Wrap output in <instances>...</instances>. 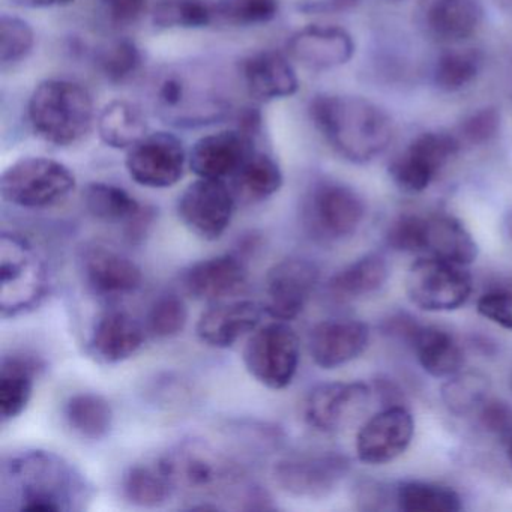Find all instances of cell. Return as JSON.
I'll use <instances>...</instances> for the list:
<instances>
[{
  "mask_svg": "<svg viewBox=\"0 0 512 512\" xmlns=\"http://www.w3.org/2000/svg\"><path fill=\"white\" fill-rule=\"evenodd\" d=\"M142 62V52L136 43L130 40H119L110 44L101 53L98 58V67L107 82L113 85H124L139 73Z\"/></svg>",
  "mask_w": 512,
  "mask_h": 512,
  "instance_id": "60d3db41",
  "label": "cell"
},
{
  "mask_svg": "<svg viewBox=\"0 0 512 512\" xmlns=\"http://www.w3.org/2000/svg\"><path fill=\"white\" fill-rule=\"evenodd\" d=\"M173 490L197 497V505L188 509L221 508L217 500L238 502V509H268V494L247 484L242 464L232 455L200 439L182 440L158 458Z\"/></svg>",
  "mask_w": 512,
  "mask_h": 512,
  "instance_id": "6da1fadb",
  "label": "cell"
},
{
  "mask_svg": "<svg viewBox=\"0 0 512 512\" xmlns=\"http://www.w3.org/2000/svg\"><path fill=\"white\" fill-rule=\"evenodd\" d=\"M482 70V55L478 50H446L433 68V83L443 94H457L469 88Z\"/></svg>",
  "mask_w": 512,
  "mask_h": 512,
  "instance_id": "8d00e7d4",
  "label": "cell"
},
{
  "mask_svg": "<svg viewBox=\"0 0 512 512\" xmlns=\"http://www.w3.org/2000/svg\"><path fill=\"white\" fill-rule=\"evenodd\" d=\"M460 149L457 134L425 131L413 137L406 149L392 161L389 176L404 193H424Z\"/></svg>",
  "mask_w": 512,
  "mask_h": 512,
  "instance_id": "7c38bea8",
  "label": "cell"
},
{
  "mask_svg": "<svg viewBox=\"0 0 512 512\" xmlns=\"http://www.w3.org/2000/svg\"><path fill=\"white\" fill-rule=\"evenodd\" d=\"M466 266L437 257H421L406 275V295L428 313H449L466 305L472 295V277Z\"/></svg>",
  "mask_w": 512,
  "mask_h": 512,
  "instance_id": "30bf717a",
  "label": "cell"
},
{
  "mask_svg": "<svg viewBox=\"0 0 512 512\" xmlns=\"http://www.w3.org/2000/svg\"><path fill=\"white\" fill-rule=\"evenodd\" d=\"M287 52L308 70L329 71L349 64L355 56L356 44L350 32L341 26L310 25L292 35Z\"/></svg>",
  "mask_w": 512,
  "mask_h": 512,
  "instance_id": "d6986e66",
  "label": "cell"
},
{
  "mask_svg": "<svg viewBox=\"0 0 512 512\" xmlns=\"http://www.w3.org/2000/svg\"><path fill=\"white\" fill-rule=\"evenodd\" d=\"M230 181L236 200L256 203L275 196L283 187L284 176L271 155L254 149Z\"/></svg>",
  "mask_w": 512,
  "mask_h": 512,
  "instance_id": "f546056e",
  "label": "cell"
},
{
  "mask_svg": "<svg viewBox=\"0 0 512 512\" xmlns=\"http://www.w3.org/2000/svg\"><path fill=\"white\" fill-rule=\"evenodd\" d=\"M20 7L26 8H55L67 7L74 4L76 0H14Z\"/></svg>",
  "mask_w": 512,
  "mask_h": 512,
  "instance_id": "816d5d0a",
  "label": "cell"
},
{
  "mask_svg": "<svg viewBox=\"0 0 512 512\" xmlns=\"http://www.w3.org/2000/svg\"><path fill=\"white\" fill-rule=\"evenodd\" d=\"M476 310L494 325L512 331V289L509 287H497L482 293L476 302Z\"/></svg>",
  "mask_w": 512,
  "mask_h": 512,
  "instance_id": "bcb514c9",
  "label": "cell"
},
{
  "mask_svg": "<svg viewBox=\"0 0 512 512\" xmlns=\"http://www.w3.org/2000/svg\"><path fill=\"white\" fill-rule=\"evenodd\" d=\"M367 206L361 194L338 181H322L311 188L302 206L305 230L320 242L350 238L364 223Z\"/></svg>",
  "mask_w": 512,
  "mask_h": 512,
  "instance_id": "52a82bcc",
  "label": "cell"
},
{
  "mask_svg": "<svg viewBox=\"0 0 512 512\" xmlns=\"http://www.w3.org/2000/svg\"><path fill=\"white\" fill-rule=\"evenodd\" d=\"M154 103L167 121L176 125L208 124L223 118L229 103L215 94L208 82L181 68H172L157 77Z\"/></svg>",
  "mask_w": 512,
  "mask_h": 512,
  "instance_id": "ba28073f",
  "label": "cell"
},
{
  "mask_svg": "<svg viewBox=\"0 0 512 512\" xmlns=\"http://www.w3.org/2000/svg\"><path fill=\"white\" fill-rule=\"evenodd\" d=\"M350 472V460L337 452L290 455L274 464L272 478L287 496L319 500L331 496Z\"/></svg>",
  "mask_w": 512,
  "mask_h": 512,
  "instance_id": "8fae6325",
  "label": "cell"
},
{
  "mask_svg": "<svg viewBox=\"0 0 512 512\" xmlns=\"http://www.w3.org/2000/svg\"><path fill=\"white\" fill-rule=\"evenodd\" d=\"M38 364L29 356L7 355L0 362V416L7 422L25 412L34 394Z\"/></svg>",
  "mask_w": 512,
  "mask_h": 512,
  "instance_id": "f1b7e54d",
  "label": "cell"
},
{
  "mask_svg": "<svg viewBox=\"0 0 512 512\" xmlns=\"http://www.w3.org/2000/svg\"><path fill=\"white\" fill-rule=\"evenodd\" d=\"M479 421L482 427L496 436H511L512 410L500 400H485L479 407Z\"/></svg>",
  "mask_w": 512,
  "mask_h": 512,
  "instance_id": "7dc6e473",
  "label": "cell"
},
{
  "mask_svg": "<svg viewBox=\"0 0 512 512\" xmlns=\"http://www.w3.org/2000/svg\"><path fill=\"white\" fill-rule=\"evenodd\" d=\"M395 503L403 512H460L463 497L448 485L406 481L395 490Z\"/></svg>",
  "mask_w": 512,
  "mask_h": 512,
  "instance_id": "d590c367",
  "label": "cell"
},
{
  "mask_svg": "<svg viewBox=\"0 0 512 512\" xmlns=\"http://www.w3.org/2000/svg\"><path fill=\"white\" fill-rule=\"evenodd\" d=\"M0 475L2 509L80 511L91 497L82 473L55 452L32 449L5 457Z\"/></svg>",
  "mask_w": 512,
  "mask_h": 512,
  "instance_id": "7a4b0ae2",
  "label": "cell"
},
{
  "mask_svg": "<svg viewBox=\"0 0 512 512\" xmlns=\"http://www.w3.org/2000/svg\"><path fill=\"white\" fill-rule=\"evenodd\" d=\"M506 457H508L509 463L512 464V434L509 436L508 445H506Z\"/></svg>",
  "mask_w": 512,
  "mask_h": 512,
  "instance_id": "db71d44e",
  "label": "cell"
},
{
  "mask_svg": "<svg viewBox=\"0 0 512 512\" xmlns=\"http://www.w3.org/2000/svg\"><path fill=\"white\" fill-rule=\"evenodd\" d=\"M122 493L131 505L152 509L166 505L175 490L155 461L131 466L122 478Z\"/></svg>",
  "mask_w": 512,
  "mask_h": 512,
  "instance_id": "836d02e7",
  "label": "cell"
},
{
  "mask_svg": "<svg viewBox=\"0 0 512 512\" xmlns=\"http://www.w3.org/2000/svg\"><path fill=\"white\" fill-rule=\"evenodd\" d=\"M79 268L83 283L101 298L130 295L142 286L140 266L127 254L100 242H92L80 250Z\"/></svg>",
  "mask_w": 512,
  "mask_h": 512,
  "instance_id": "e0dca14e",
  "label": "cell"
},
{
  "mask_svg": "<svg viewBox=\"0 0 512 512\" xmlns=\"http://www.w3.org/2000/svg\"><path fill=\"white\" fill-rule=\"evenodd\" d=\"M424 238V217L422 215H401L392 221L386 232V244L400 253H422Z\"/></svg>",
  "mask_w": 512,
  "mask_h": 512,
  "instance_id": "f6af8a7d",
  "label": "cell"
},
{
  "mask_svg": "<svg viewBox=\"0 0 512 512\" xmlns=\"http://www.w3.org/2000/svg\"><path fill=\"white\" fill-rule=\"evenodd\" d=\"M403 331L425 373L436 379H448L463 370L464 352L451 332L416 323H409Z\"/></svg>",
  "mask_w": 512,
  "mask_h": 512,
  "instance_id": "484cf974",
  "label": "cell"
},
{
  "mask_svg": "<svg viewBox=\"0 0 512 512\" xmlns=\"http://www.w3.org/2000/svg\"><path fill=\"white\" fill-rule=\"evenodd\" d=\"M505 229L506 235H508L509 239L512 241V211H509V214L506 215Z\"/></svg>",
  "mask_w": 512,
  "mask_h": 512,
  "instance_id": "f5cc1de1",
  "label": "cell"
},
{
  "mask_svg": "<svg viewBox=\"0 0 512 512\" xmlns=\"http://www.w3.org/2000/svg\"><path fill=\"white\" fill-rule=\"evenodd\" d=\"M265 308L253 301L221 302L197 322V337L214 349H229L248 332L256 331Z\"/></svg>",
  "mask_w": 512,
  "mask_h": 512,
  "instance_id": "cb8c5ba5",
  "label": "cell"
},
{
  "mask_svg": "<svg viewBox=\"0 0 512 512\" xmlns=\"http://www.w3.org/2000/svg\"><path fill=\"white\" fill-rule=\"evenodd\" d=\"M188 323V307L175 293L155 299L146 316V331L158 340L178 337Z\"/></svg>",
  "mask_w": 512,
  "mask_h": 512,
  "instance_id": "ab89813d",
  "label": "cell"
},
{
  "mask_svg": "<svg viewBox=\"0 0 512 512\" xmlns=\"http://www.w3.org/2000/svg\"><path fill=\"white\" fill-rule=\"evenodd\" d=\"M310 116L329 148L359 166L385 154L394 139L389 113L359 95H316L310 103Z\"/></svg>",
  "mask_w": 512,
  "mask_h": 512,
  "instance_id": "3957f363",
  "label": "cell"
},
{
  "mask_svg": "<svg viewBox=\"0 0 512 512\" xmlns=\"http://www.w3.org/2000/svg\"><path fill=\"white\" fill-rule=\"evenodd\" d=\"M64 418L68 427L86 440H101L113 427L112 404L95 392H77L64 406Z\"/></svg>",
  "mask_w": 512,
  "mask_h": 512,
  "instance_id": "d6a6232c",
  "label": "cell"
},
{
  "mask_svg": "<svg viewBox=\"0 0 512 512\" xmlns=\"http://www.w3.org/2000/svg\"><path fill=\"white\" fill-rule=\"evenodd\" d=\"M278 0H220L217 19L232 26H260L278 16Z\"/></svg>",
  "mask_w": 512,
  "mask_h": 512,
  "instance_id": "7bdbcfd3",
  "label": "cell"
},
{
  "mask_svg": "<svg viewBox=\"0 0 512 512\" xmlns=\"http://www.w3.org/2000/svg\"><path fill=\"white\" fill-rule=\"evenodd\" d=\"M370 343V326L362 320H323L311 329L308 349L317 367L334 370L358 359Z\"/></svg>",
  "mask_w": 512,
  "mask_h": 512,
  "instance_id": "ffe728a7",
  "label": "cell"
},
{
  "mask_svg": "<svg viewBox=\"0 0 512 512\" xmlns=\"http://www.w3.org/2000/svg\"><path fill=\"white\" fill-rule=\"evenodd\" d=\"M97 130L104 145L128 151L148 136V119L137 104L115 100L101 110Z\"/></svg>",
  "mask_w": 512,
  "mask_h": 512,
  "instance_id": "1f68e13d",
  "label": "cell"
},
{
  "mask_svg": "<svg viewBox=\"0 0 512 512\" xmlns=\"http://www.w3.org/2000/svg\"><path fill=\"white\" fill-rule=\"evenodd\" d=\"M35 46V32L26 20L14 16L0 17V62L2 67L25 61Z\"/></svg>",
  "mask_w": 512,
  "mask_h": 512,
  "instance_id": "b9f144b4",
  "label": "cell"
},
{
  "mask_svg": "<svg viewBox=\"0 0 512 512\" xmlns=\"http://www.w3.org/2000/svg\"><path fill=\"white\" fill-rule=\"evenodd\" d=\"M484 22L479 0H431L425 10L428 34L443 44L470 40Z\"/></svg>",
  "mask_w": 512,
  "mask_h": 512,
  "instance_id": "83f0119b",
  "label": "cell"
},
{
  "mask_svg": "<svg viewBox=\"0 0 512 512\" xmlns=\"http://www.w3.org/2000/svg\"><path fill=\"white\" fill-rule=\"evenodd\" d=\"M502 115L497 107L485 106L473 110L458 125L457 137L470 146L488 145L499 136Z\"/></svg>",
  "mask_w": 512,
  "mask_h": 512,
  "instance_id": "ee69618b",
  "label": "cell"
},
{
  "mask_svg": "<svg viewBox=\"0 0 512 512\" xmlns=\"http://www.w3.org/2000/svg\"><path fill=\"white\" fill-rule=\"evenodd\" d=\"M217 20V4L211 0H160L154 23L164 29H202Z\"/></svg>",
  "mask_w": 512,
  "mask_h": 512,
  "instance_id": "f35d334b",
  "label": "cell"
},
{
  "mask_svg": "<svg viewBox=\"0 0 512 512\" xmlns=\"http://www.w3.org/2000/svg\"><path fill=\"white\" fill-rule=\"evenodd\" d=\"M491 380L481 371H458L448 377L440 389L446 409L455 416H466L479 410L488 398Z\"/></svg>",
  "mask_w": 512,
  "mask_h": 512,
  "instance_id": "74e56055",
  "label": "cell"
},
{
  "mask_svg": "<svg viewBox=\"0 0 512 512\" xmlns=\"http://www.w3.org/2000/svg\"><path fill=\"white\" fill-rule=\"evenodd\" d=\"M394 2H400V0H394Z\"/></svg>",
  "mask_w": 512,
  "mask_h": 512,
  "instance_id": "11a10c76",
  "label": "cell"
},
{
  "mask_svg": "<svg viewBox=\"0 0 512 512\" xmlns=\"http://www.w3.org/2000/svg\"><path fill=\"white\" fill-rule=\"evenodd\" d=\"M371 388L364 382H328L311 389L302 407L305 422L320 433H335L364 412Z\"/></svg>",
  "mask_w": 512,
  "mask_h": 512,
  "instance_id": "ac0fdd59",
  "label": "cell"
},
{
  "mask_svg": "<svg viewBox=\"0 0 512 512\" xmlns=\"http://www.w3.org/2000/svg\"><path fill=\"white\" fill-rule=\"evenodd\" d=\"M359 0H322V2H313L305 7L307 11L314 13H335V11H347L356 7Z\"/></svg>",
  "mask_w": 512,
  "mask_h": 512,
  "instance_id": "f907efd6",
  "label": "cell"
},
{
  "mask_svg": "<svg viewBox=\"0 0 512 512\" xmlns=\"http://www.w3.org/2000/svg\"><path fill=\"white\" fill-rule=\"evenodd\" d=\"M157 221V211L151 206H143L142 211L124 226V238L130 245H140L151 235Z\"/></svg>",
  "mask_w": 512,
  "mask_h": 512,
  "instance_id": "681fc988",
  "label": "cell"
},
{
  "mask_svg": "<svg viewBox=\"0 0 512 512\" xmlns=\"http://www.w3.org/2000/svg\"><path fill=\"white\" fill-rule=\"evenodd\" d=\"M188 157L178 137L151 133L128 149L125 167L136 184L152 190L173 187L184 176Z\"/></svg>",
  "mask_w": 512,
  "mask_h": 512,
  "instance_id": "5bb4252c",
  "label": "cell"
},
{
  "mask_svg": "<svg viewBox=\"0 0 512 512\" xmlns=\"http://www.w3.org/2000/svg\"><path fill=\"white\" fill-rule=\"evenodd\" d=\"M511 385H512V379H511Z\"/></svg>",
  "mask_w": 512,
  "mask_h": 512,
  "instance_id": "9f6ffc18",
  "label": "cell"
},
{
  "mask_svg": "<svg viewBox=\"0 0 512 512\" xmlns=\"http://www.w3.org/2000/svg\"><path fill=\"white\" fill-rule=\"evenodd\" d=\"M104 14L115 26H133L145 16L148 0H101Z\"/></svg>",
  "mask_w": 512,
  "mask_h": 512,
  "instance_id": "c3c4849f",
  "label": "cell"
},
{
  "mask_svg": "<svg viewBox=\"0 0 512 512\" xmlns=\"http://www.w3.org/2000/svg\"><path fill=\"white\" fill-rule=\"evenodd\" d=\"M236 202L226 181L199 178L179 197L178 217L197 238L218 241L232 223Z\"/></svg>",
  "mask_w": 512,
  "mask_h": 512,
  "instance_id": "4fadbf2b",
  "label": "cell"
},
{
  "mask_svg": "<svg viewBox=\"0 0 512 512\" xmlns=\"http://www.w3.org/2000/svg\"><path fill=\"white\" fill-rule=\"evenodd\" d=\"M86 211L98 221L127 224L143 209L139 200L118 185L94 182L83 191Z\"/></svg>",
  "mask_w": 512,
  "mask_h": 512,
  "instance_id": "e575fe53",
  "label": "cell"
},
{
  "mask_svg": "<svg viewBox=\"0 0 512 512\" xmlns=\"http://www.w3.org/2000/svg\"><path fill=\"white\" fill-rule=\"evenodd\" d=\"M242 79L248 92L260 101L293 97L299 91V79L289 59L274 50L247 56L241 64Z\"/></svg>",
  "mask_w": 512,
  "mask_h": 512,
  "instance_id": "d4e9b609",
  "label": "cell"
},
{
  "mask_svg": "<svg viewBox=\"0 0 512 512\" xmlns=\"http://www.w3.org/2000/svg\"><path fill=\"white\" fill-rule=\"evenodd\" d=\"M319 280L320 269L311 260H281L266 275L263 308L274 319L290 322L305 310Z\"/></svg>",
  "mask_w": 512,
  "mask_h": 512,
  "instance_id": "9a60e30c",
  "label": "cell"
},
{
  "mask_svg": "<svg viewBox=\"0 0 512 512\" xmlns=\"http://www.w3.org/2000/svg\"><path fill=\"white\" fill-rule=\"evenodd\" d=\"M245 368L260 385L272 391L286 389L298 373L301 343L287 322L256 329L244 349Z\"/></svg>",
  "mask_w": 512,
  "mask_h": 512,
  "instance_id": "9c48e42d",
  "label": "cell"
},
{
  "mask_svg": "<svg viewBox=\"0 0 512 512\" xmlns=\"http://www.w3.org/2000/svg\"><path fill=\"white\" fill-rule=\"evenodd\" d=\"M254 145L256 140L238 128L209 134L194 143L188 155V166L197 178L227 181L256 149Z\"/></svg>",
  "mask_w": 512,
  "mask_h": 512,
  "instance_id": "44dd1931",
  "label": "cell"
},
{
  "mask_svg": "<svg viewBox=\"0 0 512 512\" xmlns=\"http://www.w3.org/2000/svg\"><path fill=\"white\" fill-rule=\"evenodd\" d=\"M77 181L70 167L46 157H28L11 164L0 178L4 202L22 209H49L67 200Z\"/></svg>",
  "mask_w": 512,
  "mask_h": 512,
  "instance_id": "8992f818",
  "label": "cell"
},
{
  "mask_svg": "<svg viewBox=\"0 0 512 512\" xmlns=\"http://www.w3.org/2000/svg\"><path fill=\"white\" fill-rule=\"evenodd\" d=\"M50 289V274L40 251L22 233L0 236V311L4 319L40 307Z\"/></svg>",
  "mask_w": 512,
  "mask_h": 512,
  "instance_id": "5b68a950",
  "label": "cell"
},
{
  "mask_svg": "<svg viewBox=\"0 0 512 512\" xmlns=\"http://www.w3.org/2000/svg\"><path fill=\"white\" fill-rule=\"evenodd\" d=\"M145 337V328L127 311H104L95 320L88 349L101 364H119L142 349Z\"/></svg>",
  "mask_w": 512,
  "mask_h": 512,
  "instance_id": "603a6c76",
  "label": "cell"
},
{
  "mask_svg": "<svg viewBox=\"0 0 512 512\" xmlns=\"http://www.w3.org/2000/svg\"><path fill=\"white\" fill-rule=\"evenodd\" d=\"M247 266L238 254L199 260L185 269L182 287L197 301L218 302L235 296L247 284Z\"/></svg>",
  "mask_w": 512,
  "mask_h": 512,
  "instance_id": "7402d4cb",
  "label": "cell"
},
{
  "mask_svg": "<svg viewBox=\"0 0 512 512\" xmlns=\"http://www.w3.org/2000/svg\"><path fill=\"white\" fill-rule=\"evenodd\" d=\"M422 253L469 266L478 259L479 248L463 221L454 215L433 214L424 217Z\"/></svg>",
  "mask_w": 512,
  "mask_h": 512,
  "instance_id": "4316f807",
  "label": "cell"
},
{
  "mask_svg": "<svg viewBox=\"0 0 512 512\" xmlns=\"http://www.w3.org/2000/svg\"><path fill=\"white\" fill-rule=\"evenodd\" d=\"M389 278V266L380 254H365L329 280L328 290L335 299L352 301L379 292Z\"/></svg>",
  "mask_w": 512,
  "mask_h": 512,
  "instance_id": "4dcf8cb0",
  "label": "cell"
},
{
  "mask_svg": "<svg viewBox=\"0 0 512 512\" xmlns=\"http://www.w3.org/2000/svg\"><path fill=\"white\" fill-rule=\"evenodd\" d=\"M415 436V419L404 406H388L359 428L356 455L368 466L392 463L409 449Z\"/></svg>",
  "mask_w": 512,
  "mask_h": 512,
  "instance_id": "2e32d148",
  "label": "cell"
},
{
  "mask_svg": "<svg viewBox=\"0 0 512 512\" xmlns=\"http://www.w3.org/2000/svg\"><path fill=\"white\" fill-rule=\"evenodd\" d=\"M29 122L35 134L50 145H76L91 131L94 100L88 89L71 80H44L32 92Z\"/></svg>",
  "mask_w": 512,
  "mask_h": 512,
  "instance_id": "277c9868",
  "label": "cell"
}]
</instances>
